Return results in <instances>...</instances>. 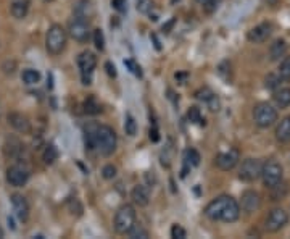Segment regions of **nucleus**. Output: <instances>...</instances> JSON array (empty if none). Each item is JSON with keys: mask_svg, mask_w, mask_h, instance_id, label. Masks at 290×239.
<instances>
[{"mask_svg": "<svg viewBox=\"0 0 290 239\" xmlns=\"http://www.w3.org/2000/svg\"><path fill=\"white\" fill-rule=\"evenodd\" d=\"M29 176H31V171L21 164L7 168V183L13 188H23L29 181Z\"/></svg>", "mask_w": 290, "mask_h": 239, "instance_id": "obj_9", "label": "nucleus"}, {"mask_svg": "<svg viewBox=\"0 0 290 239\" xmlns=\"http://www.w3.org/2000/svg\"><path fill=\"white\" fill-rule=\"evenodd\" d=\"M84 141L89 149L95 150L97 154L105 157L113 154L118 146V137L115 129L108 125L89 123L84 128Z\"/></svg>", "mask_w": 290, "mask_h": 239, "instance_id": "obj_1", "label": "nucleus"}, {"mask_svg": "<svg viewBox=\"0 0 290 239\" xmlns=\"http://www.w3.org/2000/svg\"><path fill=\"white\" fill-rule=\"evenodd\" d=\"M94 44L97 47V50L103 52L105 50V37L102 29H94Z\"/></svg>", "mask_w": 290, "mask_h": 239, "instance_id": "obj_34", "label": "nucleus"}, {"mask_svg": "<svg viewBox=\"0 0 290 239\" xmlns=\"http://www.w3.org/2000/svg\"><path fill=\"white\" fill-rule=\"evenodd\" d=\"M125 131L128 136H136L137 134V123H136V120H134V116L131 113L126 115V120H125Z\"/></svg>", "mask_w": 290, "mask_h": 239, "instance_id": "obj_31", "label": "nucleus"}, {"mask_svg": "<svg viewBox=\"0 0 290 239\" xmlns=\"http://www.w3.org/2000/svg\"><path fill=\"white\" fill-rule=\"evenodd\" d=\"M174 21H176V19L173 18V19L170 21V23H168V25H164V26H163V31H164V32H170V29H171V26L174 25Z\"/></svg>", "mask_w": 290, "mask_h": 239, "instance_id": "obj_47", "label": "nucleus"}, {"mask_svg": "<svg viewBox=\"0 0 290 239\" xmlns=\"http://www.w3.org/2000/svg\"><path fill=\"white\" fill-rule=\"evenodd\" d=\"M277 110L267 102H260L253 108V122L258 128H270L277 122Z\"/></svg>", "mask_w": 290, "mask_h": 239, "instance_id": "obj_5", "label": "nucleus"}, {"mask_svg": "<svg viewBox=\"0 0 290 239\" xmlns=\"http://www.w3.org/2000/svg\"><path fill=\"white\" fill-rule=\"evenodd\" d=\"M71 39H74L76 42H86L91 36V28H89V21L74 16L70 23H68V31Z\"/></svg>", "mask_w": 290, "mask_h": 239, "instance_id": "obj_10", "label": "nucleus"}, {"mask_svg": "<svg viewBox=\"0 0 290 239\" xmlns=\"http://www.w3.org/2000/svg\"><path fill=\"white\" fill-rule=\"evenodd\" d=\"M263 164L258 158H247L242 162L239 170V178L245 183H253L261 176Z\"/></svg>", "mask_w": 290, "mask_h": 239, "instance_id": "obj_7", "label": "nucleus"}, {"mask_svg": "<svg viewBox=\"0 0 290 239\" xmlns=\"http://www.w3.org/2000/svg\"><path fill=\"white\" fill-rule=\"evenodd\" d=\"M287 222H288V215L284 209H273L270 215L266 216L264 228L271 233H277L287 225Z\"/></svg>", "mask_w": 290, "mask_h": 239, "instance_id": "obj_11", "label": "nucleus"}, {"mask_svg": "<svg viewBox=\"0 0 290 239\" xmlns=\"http://www.w3.org/2000/svg\"><path fill=\"white\" fill-rule=\"evenodd\" d=\"M0 118H2V105H0Z\"/></svg>", "mask_w": 290, "mask_h": 239, "instance_id": "obj_51", "label": "nucleus"}, {"mask_svg": "<svg viewBox=\"0 0 290 239\" xmlns=\"http://www.w3.org/2000/svg\"><path fill=\"white\" fill-rule=\"evenodd\" d=\"M66 42H68V32L65 31L61 25H52L47 29L46 34V49L52 55H60L66 49Z\"/></svg>", "mask_w": 290, "mask_h": 239, "instance_id": "obj_3", "label": "nucleus"}, {"mask_svg": "<svg viewBox=\"0 0 290 239\" xmlns=\"http://www.w3.org/2000/svg\"><path fill=\"white\" fill-rule=\"evenodd\" d=\"M137 222V213L134 205L131 204H122L121 207L116 210L115 218H113V226L118 234H128L131 228Z\"/></svg>", "mask_w": 290, "mask_h": 239, "instance_id": "obj_4", "label": "nucleus"}, {"mask_svg": "<svg viewBox=\"0 0 290 239\" xmlns=\"http://www.w3.org/2000/svg\"><path fill=\"white\" fill-rule=\"evenodd\" d=\"M12 207L19 222H26L29 218V204L25 195L21 194H13L12 195Z\"/></svg>", "mask_w": 290, "mask_h": 239, "instance_id": "obj_14", "label": "nucleus"}, {"mask_svg": "<svg viewBox=\"0 0 290 239\" xmlns=\"http://www.w3.org/2000/svg\"><path fill=\"white\" fill-rule=\"evenodd\" d=\"M184 164H185V168L182 170V176L187 175V168L200 165V154L195 149H187L184 152Z\"/></svg>", "mask_w": 290, "mask_h": 239, "instance_id": "obj_23", "label": "nucleus"}, {"mask_svg": "<svg viewBox=\"0 0 290 239\" xmlns=\"http://www.w3.org/2000/svg\"><path fill=\"white\" fill-rule=\"evenodd\" d=\"M197 4L200 5H203V8L206 10L208 13L213 12L215 8H218V4H219V0H195Z\"/></svg>", "mask_w": 290, "mask_h": 239, "instance_id": "obj_40", "label": "nucleus"}, {"mask_svg": "<svg viewBox=\"0 0 290 239\" xmlns=\"http://www.w3.org/2000/svg\"><path fill=\"white\" fill-rule=\"evenodd\" d=\"M132 202L139 205V207H147L150 202V189L145 184H137L131 192Z\"/></svg>", "mask_w": 290, "mask_h": 239, "instance_id": "obj_17", "label": "nucleus"}, {"mask_svg": "<svg viewBox=\"0 0 290 239\" xmlns=\"http://www.w3.org/2000/svg\"><path fill=\"white\" fill-rule=\"evenodd\" d=\"M153 8V0H137V12L147 15Z\"/></svg>", "mask_w": 290, "mask_h": 239, "instance_id": "obj_35", "label": "nucleus"}, {"mask_svg": "<svg viewBox=\"0 0 290 239\" xmlns=\"http://www.w3.org/2000/svg\"><path fill=\"white\" fill-rule=\"evenodd\" d=\"M277 74L282 81H290V57H284V60L279 65Z\"/></svg>", "mask_w": 290, "mask_h": 239, "instance_id": "obj_30", "label": "nucleus"}, {"mask_svg": "<svg viewBox=\"0 0 290 239\" xmlns=\"http://www.w3.org/2000/svg\"><path fill=\"white\" fill-rule=\"evenodd\" d=\"M287 49H288V46H287V42L284 39H276L271 44V47H270V58L274 60V62L281 60L282 57H285Z\"/></svg>", "mask_w": 290, "mask_h": 239, "instance_id": "obj_20", "label": "nucleus"}, {"mask_svg": "<svg viewBox=\"0 0 290 239\" xmlns=\"http://www.w3.org/2000/svg\"><path fill=\"white\" fill-rule=\"evenodd\" d=\"M240 210L247 212V213H253L261 207V197L258 192L255 191H245L240 197Z\"/></svg>", "mask_w": 290, "mask_h": 239, "instance_id": "obj_13", "label": "nucleus"}, {"mask_svg": "<svg viewBox=\"0 0 290 239\" xmlns=\"http://www.w3.org/2000/svg\"><path fill=\"white\" fill-rule=\"evenodd\" d=\"M150 139L153 141V143H158V141H160V134H158V129H157V126L150 128Z\"/></svg>", "mask_w": 290, "mask_h": 239, "instance_id": "obj_45", "label": "nucleus"}, {"mask_svg": "<svg viewBox=\"0 0 290 239\" xmlns=\"http://www.w3.org/2000/svg\"><path fill=\"white\" fill-rule=\"evenodd\" d=\"M125 65L131 70V73H134L136 76H139V78H142V70H140V67H139L136 62L129 58V60H125Z\"/></svg>", "mask_w": 290, "mask_h": 239, "instance_id": "obj_41", "label": "nucleus"}, {"mask_svg": "<svg viewBox=\"0 0 290 239\" xmlns=\"http://www.w3.org/2000/svg\"><path fill=\"white\" fill-rule=\"evenodd\" d=\"M281 78H279V74H267L266 79H264V88L270 89V91H276L279 89V84H281Z\"/></svg>", "mask_w": 290, "mask_h": 239, "instance_id": "obj_33", "label": "nucleus"}, {"mask_svg": "<svg viewBox=\"0 0 290 239\" xmlns=\"http://www.w3.org/2000/svg\"><path fill=\"white\" fill-rule=\"evenodd\" d=\"M2 70H4V73L5 74H13L15 73V70H16V62H5L4 63V67H2Z\"/></svg>", "mask_w": 290, "mask_h": 239, "instance_id": "obj_44", "label": "nucleus"}, {"mask_svg": "<svg viewBox=\"0 0 290 239\" xmlns=\"http://www.w3.org/2000/svg\"><path fill=\"white\" fill-rule=\"evenodd\" d=\"M213 95H215V92L211 91V89H208V88H202V89H198V91L195 92V99H198V101H202V102L206 104Z\"/></svg>", "mask_w": 290, "mask_h": 239, "instance_id": "obj_36", "label": "nucleus"}, {"mask_svg": "<svg viewBox=\"0 0 290 239\" xmlns=\"http://www.w3.org/2000/svg\"><path fill=\"white\" fill-rule=\"evenodd\" d=\"M4 152L8 155V157H18L21 152H23V144H21V141L15 136L8 137L4 144Z\"/></svg>", "mask_w": 290, "mask_h": 239, "instance_id": "obj_19", "label": "nucleus"}, {"mask_svg": "<svg viewBox=\"0 0 290 239\" xmlns=\"http://www.w3.org/2000/svg\"><path fill=\"white\" fill-rule=\"evenodd\" d=\"M126 4H128V0H111V7L121 13L126 12Z\"/></svg>", "mask_w": 290, "mask_h": 239, "instance_id": "obj_42", "label": "nucleus"}, {"mask_svg": "<svg viewBox=\"0 0 290 239\" xmlns=\"http://www.w3.org/2000/svg\"><path fill=\"white\" fill-rule=\"evenodd\" d=\"M240 205L231 195H219L211 201L205 207V216L213 222H224L232 223L239 220L240 216Z\"/></svg>", "mask_w": 290, "mask_h": 239, "instance_id": "obj_2", "label": "nucleus"}, {"mask_svg": "<svg viewBox=\"0 0 290 239\" xmlns=\"http://www.w3.org/2000/svg\"><path fill=\"white\" fill-rule=\"evenodd\" d=\"M128 236H129L131 239H147L150 234H149V231L145 230L142 225H139V223L136 222V225H134L131 230H129Z\"/></svg>", "mask_w": 290, "mask_h": 239, "instance_id": "obj_29", "label": "nucleus"}, {"mask_svg": "<svg viewBox=\"0 0 290 239\" xmlns=\"http://www.w3.org/2000/svg\"><path fill=\"white\" fill-rule=\"evenodd\" d=\"M282 175H284V170H282L281 164L276 160H267L266 164H263L260 178H263V183L266 188H273L277 183L282 181Z\"/></svg>", "mask_w": 290, "mask_h": 239, "instance_id": "obj_6", "label": "nucleus"}, {"mask_svg": "<svg viewBox=\"0 0 290 239\" xmlns=\"http://www.w3.org/2000/svg\"><path fill=\"white\" fill-rule=\"evenodd\" d=\"M116 167L115 165H111V164H108V165H105L103 168H102V176L105 178V180H113L115 176H116Z\"/></svg>", "mask_w": 290, "mask_h": 239, "instance_id": "obj_39", "label": "nucleus"}, {"mask_svg": "<svg viewBox=\"0 0 290 239\" xmlns=\"http://www.w3.org/2000/svg\"><path fill=\"white\" fill-rule=\"evenodd\" d=\"M215 164L222 171H231L239 164V152L236 149H231L227 152H222L215 158Z\"/></svg>", "mask_w": 290, "mask_h": 239, "instance_id": "obj_12", "label": "nucleus"}, {"mask_svg": "<svg viewBox=\"0 0 290 239\" xmlns=\"http://www.w3.org/2000/svg\"><path fill=\"white\" fill-rule=\"evenodd\" d=\"M42 160L46 165H53L55 162L58 160V149L55 144H47L46 149H44V154H42Z\"/></svg>", "mask_w": 290, "mask_h": 239, "instance_id": "obj_25", "label": "nucleus"}, {"mask_svg": "<svg viewBox=\"0 0 290 239\" xmlns=\"http://www.w3.org/2000/svg\"><path fill=\"white\" fill-rule=\"evenodd\" d=\"M206 105H208V108H210L211 112H218V110H219V99L216 97V94L206 102Z\"/></svg>", "mask_w": 290, "mask_h": 239, "instance_id": "obj_43", "label": "nucleus"}, {"mask_svg": "<svg viewBox=\"0 0 290 239\" xmlns=\"http://www.w3.org/2000/svg\"><path fill=\"white\" fill-rule=\"evenodd\" d=\"M187 118H189V122H192V123L205 125V118H202V113H200V108H198V107H195V105L189 108V112H187Z\"/></svg>", "mask_w": 290, "mask_h": 239, "instance_id": "obj_32", "label": "nucleus"}, {"mask_svg": "<svg viewBox=\"0 0 290 239\" xmlns=\"http://www.w3.org/2000/svg\"><path fill=\"white\" fill-rule=\"evenodd\" d=\"M152 39H153V42H155V47H157V49L160 50V49H161V46H160V41H158V37L153 34V36H152Z\"/></svg>", "mask_w": 290, "mask_h": 239, "instance_id": "obj_49", "label": "nucleus"}, {"mask_svg": "<svg viewBox=\"0 0 290 239\" xmlns=\"http://www.w3.org/2000/svg\"><path fill=\"white\" fill-rule=\"evenodd\" d=\"M274 104L279 108H287L290 105V88H281V89H276L274 92Z\"/></svg>", "mask_w": 290, "mask_h": 239, "instance_id": "obj_24", "label": "nucleus"}, {"mask_svg": "<svg viewBox=\"0 0 290 239\" xmlns=\"http://www.w3.org/2000/svg\"><path fill=\"white\" fill-rule=\"evenodd\" d=\"M29 0H13L12 2V15L16 19H23L26 18L28 12H29Z\"/></svg>", "mask_w": 290, "mask_h": 239, "instance_id": "obj_22", "label": "nucleus"}, {"mask_svg": "<svg viewBox=\"0 0 290 239\" xmlns=\"http://www.w3.org/2000/svg\"><path fill=\"white\" fill-rule=\"evenodd\" d=\"M263 2H264L266 5H270V7H274V5L279 4V0H263Z\"/></svg>", "mask_w": 290, "mask_h": 239, "instance_id": "obj_48", "label": "nucleus"}, {"mask_svg": "<svg viewBox=\"0 0 290 239\" xmlns=\"http://www.w3.org/2000/svg\"><path fill=\"white\" fill-rule=\"evenodd\" d=\"M77 67H79V70H81V76H82L84 84H91L92 73L97 67L95 53L89 52V50H84L82 53H79V57H77Z\"/></svg>", "mask_w": 290, "mask_h": 239, "instance_id": "obj_8", "label": "nucleus"}, {"mask_svg": "<svg viewBox=\"0 0 290 239\" xmlns=\"http://www.w3.org/2000/svg\"><path fill=\"white\" fill-rule=\"evenodd\" d=\"M68 207H70V212L73 215H76V216L82 215V205H81V202L77 201V199H70L68 201Z\"/></svg>", "mask_w": 290, "mask_h": 239, "instance_id": "obj_37", "label": "nucleus"}, {"mask_svg": "<svg viewBox=\"0 0 290 239\" xmlns=\"http://www.w3.org/2000/svg\"><path fill=\"white\" fill-rule=\"evenodd\" d=\"M276 139L279 143H290V116L281 120L276 128Z\"/></svg>", "mask_w": 290, "mask_h": 239, "instance_id": "obj_21", "label": "nucleus"}, {"mask_svg": "<svg viewBox=\"0 0 290 239\" xmlns=\"http://www.w3.org/2000/svg\"><path fill=\"white\" fill-rule=\"evenodd\" d=\"M271 32H273V26L270 23H261L248 31L247 39L253 42V44H261V42L267 41V37L271 36Z\"/></svg>", "mask_w": 290, "mask_h": 239, "instance_id": "obj_15", "label": "nucleus"}, {"mask_svg": "<svg viewBox=\"0 0 290 239\" xmlns=\"http://www.w3.org/2000/svg\"><path fill=\"white\" fill-rule=\"evenodd\" d=\"M271 189V201H282L287 192H288V186H287V183H277L276 186L270 188Z\"/></svg>", "mask_w": 290, "mask_h": 239, "instance_id": "obj_26", "label": "nucleus"}, {"mask_svg": "<svg viewBox=\"0 0 290 239\" xmlns=\"http://www.w3.org/2000/svg\"><path fill=\"white\" fill-rule=\"evenodd\" d=\"M2 237H4V230L0 228V239H2Z\"/></svg>", "mask_w": 290, "mask_h": 239, "instance_id": "obj_50", "label": "nucleus"}, {"mask_svg": "<svg viewBox=\"0 0 290 239\" xmlns=\"http://www.w3.org/2000/svg\"><path fill=\"white\" fill-rule=\"evenodd\" d=\"M8 123L12 125L18 133H23V134L31 133V122H29V118L23 113H18V112L10 113L8 115Z\"/></svg>", "mask_w": 290, "mask_h": 239, "instance_id": "obj_16", "label": "nucleus"}, {"mask_svg": "<svg viewBox=\"0 0 290 239\" xmlns=\"http://www.w3.org/2000/svg\"><path fill=\"white\" fill-rule=\"evenodd\" d=\"M102 112V105L97 102L95 97H89V99L84 102V113L87 115H98Z\"/></svg>", "mask_w": 290, "mask_h": 239, "instance_id": "obj_28", "label": "nucleus"}, {"mask_svg": "<svg viewBox=\"0 0 290 239\" xmlns=\"http://www.w3.org/2000/svg\"><path fill=\"white\" fill-rule=\"evenodd\" d=\"M171 237L173 239H185L187 237V231L181 225H173L171 228Z\"/></svg>", "mask_w": 290, "mask_h": 239, "instance_id": "obj_38", "label": "nucleus"}, {"mask_svg": "<svg viewBox=\"0 0 290 239\" xmlns=\"http://www.w3.org/2000/svg\"><path fill=\"white\" fill-rule=\"evenodd\" d=\"M105 68H107V73H108L110 76H116L115 67H113V65H111L110 62H107V63H105Z\"/></svg>", "mask_w": 290, "mask_h": 239, "instance_id": "obj_46", "label": "nucleus"}, {"mask_svg": "<svg viewBox=\"0 0 290 239\" xmlns=\"http://www.w3.org/2000/svg\"><path fill=\"white\" fill-rule=\"evenodd\" d=\"M73 12H74V16L89 21V18H92L94 15V5L91 0H77Z\"/></svg>", "mask_w": 290, "mask_h": 239, "instance_id": "obj_18", "label": "nucleus"}, {"mask_svg": "<svg viewBox=\"0 0 290 239\" xmlns=\"http://www.w3.org/2000/svg\"><path fill=\"white\" fill-rule=\"evenodd\" d=\"M21 79H23L25 84L28 86H32V84H37L40 81V73L37 70H32V68H28L23 71V74H21Z\"/></svg>", "mask_w": 290, "mask_h": 239, "instance_id": "obj_27", "label": "nucleus"}]
</instances>
